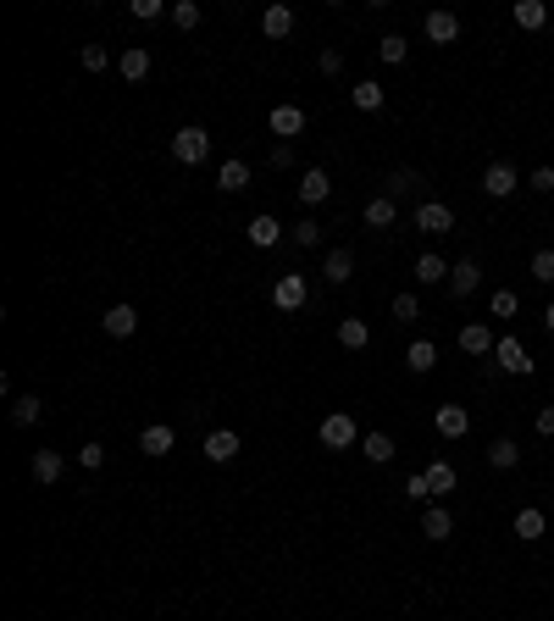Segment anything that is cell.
I'll use <instances>...</instances> for the list:
<instances>
[{"label":"cell","instance_id":"27","mask_svg":"<svg viewBox=\"0 0 554 621\" xmlns=\"http://www.w3.org/2000/svg\"><path fill=\"white\" fill-rule=\"evenodd\" d=\"M338 344H344V350H366V344H372V327H366L361 316H344V322H338Z\"/></svg>","mask_w":554,"mask_h":621},{"label":"cell","instance_id":"13","mask_svg":"<svg viewBox=\"0 0 554 621\" xmlns=\"http://www.w3.org/2000/svg\"><path fill=\"white\" fill-rule=\"evenodd\" d=\"M410 272H416V284H427V289H433V284H449V261H444L438 250H422Z\"/></svg>","mask_w":554,"mask_h":621},{"label":"cell","instance_id":"32","mask_svg":"<svg viewBox=\"0 0 554 621\" xmlns=\"http://www.w3.org/2000/svg\"><path fill=\"white\" fill-rule=\"evenodd\" d=\"M61 471H67V461L56 450H34V477L39 482H61Z\"/></svg>","mask_w":554,"mask_h":621},{"label":"cell","instance_id":"48","mask_svg":"<svg viewBox=\"0 0 554 621\" xmlns=\"http://www.w3.org/2000/svg\"><path fill=\"white\" fill-rule=\"evenodd\" d=\"M532 428H538L543 439H554V405H543V410H538V422H532Z\"/></svg>","mask_w":554,"mask_h":621},{"label":"cell","instance_id":"43","mask_svg":"<svg viewBox=\"0 0 554 621\" xmlns=\"http://www.w3.org/2000/svg\"><path fill=\"white\" fill-rule=\"evenodd\" d=\"M527 189L532 194H554V167H532L527 172Z\"/></svg>","mask_w":554,"mask_h":621},{"label":"cell","instance_id":"36","mask_svg":"<svg viewBox=\"0 0 554 621\" xmlns=\"http://www.w3.org/2000/svg\"><path fill=\"white\" fill-rule=\"evenodd\" d=\"M416 183H422V178H416L410 167H394V172H388V200H399V194H416Z\"/></svg>","mask_w":554,"mask_h":621},{"label":"cell","instance_id":"20","mask_svg":"<svg viewBox=\"0 0 554 621\" xmlns=\"http://www.w3.org/2000/svg\"><path fill=\"white\" fill-rule=\"evenodd\" d=\"M543 533H549V516H543L538 505H521V511H516V538H521V543H538Z\"/></svg>","mask_w":554,"mask_h":621},{"label":"cell","instance_id":"38","mask_svg":"<svg viewBox=\"0 0 554 621\" xmlns=\"http://www.w3.org/2000/svg\"><path fill=\"white\" fill-rule=\"evenodd\" d=\"M388 311H394V322H405V327H410L416 316H422V300H416V295H394V305H388Z\"/></svg>","mask_w":554,"mask_h":621},{"label":"cell","instance_id":"34","mask_svg":"<svg viewBox=\"0 0 554 621\" xmlns=\"http://www.w3.org/2000/svg\"><path fill=\"white\" fill-rule=\"evenodd\" d=\"M361 455L383 466V461H394V439H388V433H366V439H361Z\"/></svg>","mask_w":554,"mask_h":621},{"label":"cell","instance_id":"39","mask_svg":"<svg viewBox=\"0 0 554 621\" xmlns=\"http://www.w3.org/2000/svg\"><path fill=\"white\" fill-rule=\"evenodd\" d=\"M532 278H538V284H554V250H549V244L532 250Z\"/></svg>","mask_w":554,"mask_h":621},{"label":"cell","instance_id":"30","mask_svg":"<svg viewBox=\"0 0 554 621\" xmlns=\"http://www.w3.org/2000/svg\"><path fill=\"white\" fill-rule=\"evenodd\" d=\"M39 417H45V399H39V394H17V399H12V422H17V428H34Z\"/></svg>","mask_w":554,"mask_h":621},{"label":"cell","instance_id":"17","mask_svg":"<svg viewBox=\"0 0 554 621\" xmlns=\"http://www.w3.org/2000/svg\"><path fill=\"white\" fill-rule=\"evenodd\" d=\"M405 367L422 378V372H433L438 367V344L433 338H410V350H405Z\"/></svg>","mask_w":554,"mask_h":621},{"label":"cell","instance_id":"35","mask_svg":"<svg viewBox=\"0 0 554 621\" xmlns=\"http://www.w3.org/2000/svg\"><path fill=\"white\" fill-rule=\"evenodd\" d=\"M488 311H494V322H516V316H521V300H516L510 289H499V295L488 300Z\"/></svg>","mask_w":554,"mask_h":621},{"label":"cell","instance_id":"16","mask_svg":"<svg viewBox=\"0 0 554 621\" xmlns=\"http://www.w3.org/2000/svg\"><path fill=\"white\" fill-rule=\"evenodd\" d=\"M327 194H333V178H327L322 167H305V172H300V205H322Z\"/></svg>","mask_w":554,"mask_h":621},{"label":"cell","instance_id":"45","mask_svg":"<svg viewBox=\"0 0 554 621\" xmlns=\"http://www.w3.org/2000/svg\"><path fill=\"white\" fill-rule=\"evenodd\" d=\"M161 12H167V6H161V0H133V17H138V23H156Z\"/></svg>","mask_w":554,"mask_h":621},{"label":"cell","instance_id":"22","mask_svg":"<svg viewBox=\"0 0 554 621\" xmlns=\"http://www.w3.org/2000/svg\"><path fill=\"white\" fill-rule=\"evenodd\" d=\"M244 183H250V161H239V156H228V161L217 167V189H222V194H239Z\"/></svg>","mask_w":554,"mask_h":621},{"label":"cell","instance_id":"19","mask_svg":"<svg viewBox=\"0 0 554 621\" xmlns=\"http://www.w3.org/2000/svg\"><path fill=\"white\" fill-rule=\"evenodd\" d=\"M100 327H106L111 338H133V327H138V311H133V305L122 300V305H111V311L100 316Z\"/></svg>","mask_w":554,"mask_h":621},{"label":"cell","instance_id":"6","mask_svg":"<svg viewBox=\"0 0 554 621\" xmlns=\"http://www.w3.org/2000/svg\"><path fill=\"white\" fill-rule=\"evenodd\" d=\"M477 284H482V261H477V255H460V261H449V295H455V300L477 295Z\"/></svg>","mask_w":554,"mask_h":621},{"label":"cell","instance_id":"31","mask_svg":"<svg viewBox=\"0 0 554 621\" xmlns=\"http://www.w3.org/2000/svg\"><path fill=\"white\" fill-rule=\"evenodd\" d=\"M350 100H355L361 111H383V100H388V89H383L377 78H361V84L350 89Z\"/></svg>","mask_w":554,"mask_h":621},{"label":"cell","instance_id":"3","mask_svg":"<svg viewBox=\"0 0 554 621\" xmlns=\"http://www.w3.org/2000/svg\"><path fill=\"white\" fill-rule=\"evenodd\" d=\"M410 223L422 228L427 239H444V233H455V212H449L444 200H422V205H416V217H410Z\"/></svg>","mask_w":554,"mask_h":621},{"label":"cell","instance_id":"25","mask_svg":"<svg viewBox=\"0 0 554 621\" xmlns=\"http://www.w3.org/2000/svg\"><path fill=\"white\" fill-rule=\"evenodd\" d=\"M488 466H494V471H516V466H521V444H516V439H494V444H488Z\"/></svg>","mask_w":554,"mask_h":621},{"label":"cell","instance_id":"49","mask_svg":"<svg viewBox=\"0 0 554 621\" xmlns=\"http://www.w3.org/2000/svg\"><path fill=\"white\" fill-rule=\"evenodd\" d=\"M543 327H549V333H554V300H549V305H543Z\"/></svg>","mask_w":554,"mask_h":621},{"label":"cell","instance_id":"46","mask_svg":"<svg viewBox=\"0 0 554 621\" xmlns=\"http://www.w3.org/2000/svg\"><path fill=\"white\" fill-rule=\"evenodd\" d=\"M316 67H322L327 78H338V73H344V56H338V50H322V56H316Z\"/></svg>","mask_w":554,"mask_h":621},{"label":"cell","instance_id":"21","mask_svg":"<svg viewBox=\"0 0 554 621\" xmlns=\"http://www.w3.org/2000/svg\"><path fill=\"white\" fill-rule=\"evenodd\" d=\"M122 78H128V84H145V78H150V50H145V45H128V50H122Z\"/></svg>","mask_w":554,"mask_h":621},{"label":"cell","instance_id":"24","mask_svg":"<svg viewBox=\"0 0 554 621\" xmlns=\"http://www.w3.org/2000/svg\"><path fill=\"white\" fill-rule=\"evenodd\" d=\"M516 28H527V34H538V28H549V6L543 0H516Z\"/></svg>","mask_w":554,"mask_h":621},{"label":"cell","instance_id":"8","mask_svg":"<svg viewBox=\"0 0 554 621\" xmlns=\"http://www.w3.org/2000/svg\"><path fill=\"white\" fill-rule=\"evenodd\" d=\"M482 189H488L494 200H505V194L521 189V172H516L510 161H488V172H482Z\"/></svg>","mask_w":554,"mask_h":621},{"label":"cell","instance_id":"14","mask_svg":"<svg viewBox=\"0 0 554 621\" xmlns=\"http://www.w3.org/2000/svg\"><path fill=\"white\" fill-rule=\"evenodd\" d=\"M239 444H244V439H239L233 428H211L200 450H205V461H233V455H239Z\"/></svg>","mask_w":554,"mask_h":621},{"label":"cell","instance_id":"7","mask_svg":"<svg viewBox=\"0 0 554 621\" xmlns=\"http://www.w3.org/2000/svg\"><path fill=\"white\" fill-rule=\"evenodd\" d=\"M266 128L277 133V145H289V140H300V133H305V111L300 106H272Z\"/></svg>","mask_w":554,"mask_h":621},{"label":"cell","instance_id":"2","mask_svg":"<svg viewBox=\"0 0 554 621\" xmlns=\"http://www.w3.org/2000/svg\"><path fill=\"white\" fill-rule=\"evenodd\" d=\"M172 156H178L183 167H200L205 156H211V133H205L200 122H189V128H178V133H172Z\"/></svg>","mask_w":554,"mask_h":621},{"label":"cell","instance_id":"23","mask_svg":"<svg viewBox=\"0 0 554 621\" xmlns=\"http://www.w3.org/2000/svg\"><path fill=\"white\" fill-rule=\"evenodd\" d=\"M422 533H427V538H433V543H444V538H449V533H455V516H449V511H444V505H438V500H433V505H427V511H422Z\"/></svg>","mask_w":554,"mask_h":621},{"label":"cell","instance_id":"26","mask_svg":"<svg viewBox=\"0 0 554 621\" xmlns=\"http://www.w3.org/2000/svg\"><path fill=\"white\" fill-rule=\"evenodd\" d=\"M455 482H460V471H455L449 461H433V466H427V489H433V500L455 494Z\"/></svg>","mask_w":554,"mask_h":621},{"label":"cell","instance_id":"11","mask_svg":"<svg viewBox=\"0 0 554 621\" xmlns=\"http://www.w3.org/2000/svg\"><path fill=\"white\" fill-rule=\"evenodd\" d=\"M494 344H499V338H494L488 322H466V327H460V350H466V356H494Z\"/></svg>","mask_w":554,"mask_h":621},{"label":"cell","instance_id":"10","mask_svg":"<svg viewBox=\"0 0 554 621\" xmlns=\"http://www.w3.org/2000/svg\"><path fill=\"white\" fill-rule=\"evenodd\" d=\"M322 278H327V284H350V278H355V250H344V244L327 250V255H322Z\"/></svg>","mask_w":554,"mask_h":621},{"label":"cell","instance_id":"29","mask_svg":"<svg viewBox=\"0 0 554 621\" xmlns=\"http://www.w3.org/2000/svg\"><path fill=\"white\" fill-rule=\"evenodd\" d=\"M394 223H399V200L377 194V200L366 205V228H394Z\"/></svg>","mask_w":554,"mask_h":621},{"label":"cell","instance_id":"18","mask_svg":"<svg viewBox=\"0 0 554 621\" xmlns=\"http://www.w3.org/2000/svg\"><path fill=\"white\" fill-rule=\"evenodd\" d=\"M261 34L266 39H289L294 34V6H266L261 12Z\"/></svg>","mask_w":554,"mask_h":621},{"label":"cell","instance_id":"44","mask_svg":"<svg viewBox=\"0 0 554 621\" xmlns=\"http://www.w3.org/2000/svg\"><path fill=\"white\" fill-rule=\"evenodd\" d=\"M294 239H300V250H316L322 244V223H294Z\"/></svg>","mask_w":554,"mask_h":621},{"label":"cell","instance_id":"41","mask_svg":"<svg viewBox=\"0 0 554 621\" xmlns=\"http://www.w3.org/2000/svg\"><path fill=\"white\" fill-rule=\"evenodd\" d=\"M172 23L189 34V28H200V6H194V0H178V6H172Z\"/></svg>","mask_w":554,"mask_h":621},{"label":"cell","instance_id":"1","mask_svg":"<svg viewBox=\"0 0 554 621\" xmlns=\"http://www.w3.org/2000/svg\"><path fill=\"white\" fill-rule=\"evenodd\" d=\"M316 439L327 444V450H355L366 433L355 428V417H350V410H333V417H322V428H316Z\"/></svg>","mask_w":554,"mask_h":621},{"label":"cell","instance_id":"37","mask_svg":"<svg viewBox=\"0 0 554 621\" xmlns=\"http://www.w3.org/2000/svg\"><path fill=\"white\" fill-rule=\"evenodd\" d=\"M78 61H84V73H106V67H111V50H106V45H84Z\"/></svg>","mask_w":554,"mask_h":621},{"label":"cell","instance_id":"47","mask_svg":"<svg viewBox=\"0 0 554 621\" xmlns=\"http://www.w3.org/2000/svg\"><path fill=\"white\" fill-rule=\"evenodd\" d=\"M266 161H272L277 172H289V167H294V150H289V145H272V156H266Z\"/></svg>","mask_w":554,"mask_h":621},{"label":"cell","instance_id":"9","mask_svg":"<svg viewBox=\"0 0 554 621\" xmlns=\"http://www.w3.org/2000/svg\"><path fill=\"white\" fill-rule=\"evenodd\" d=\"M433 428H438V439H466V428H471V417H466V405H438L433 410Z\"/></svg>","mask_w":554,"mask_h":621},{"label":"cell","instance_id":"28","mask_svg":"<svg viewBox=\"0 0 554 621\" xmlns=\"http://www.w3.org/2000/svg\"><path fill=\"white\" fill-rule=\"evenodd\" d=\"M244 233H250V244H255V250H272L277 239H283V223H277V217H255Z\"/></svg>","mask_w":554,"mask_h":621},{"label":"cell","instance_id":"4","mask_svg":"<svg viewBox=\"0 0 554 621\" xmlns=\"http://www.w3.org/2000/svg\"><path fill=\"white\" fill-rule=\"evenodd\" d=\"M311 300V284H305V272H283V278L272 284V305L277 311H300Z\"/></svg>","mask_w":554,"mask_h":621},{"label":"cell","instance_id":"5","mask_svg":"<svg viewBox=\"0 0 554 621\" xmlns=\"http://www.w3.org/2000/svg\"><path fill=\"white\" fill-rule=\"evenodd\" d=\"M494 367H499V372H510V378H527V372H532V356H527V344L505 333V338L494 344Z\"/></svg>","mask_w":554,"mask_h":621},{"label":"cell","instance_id":"42","mask_svg":"<svg viewBox=\"0 0 554 621\" xmlns=\"http://www.w3.org/2000/svg\"><path fill=\"white\" fill-rule=\"evenodd\" d=\"M78 466L84 471H100L106 466V444H78Z\"/></svg>","mask_w":554,"mask_h":621},{"label":"cell","instance_id":"15","mask_svg":"<svg viewBox=\"0 0 554 621\" xmlns=\"http://www.w3.org/2000/svg\"><path fill=\"white\" fill-rule=\"evenodd\" d=\"M172 444H178V433H172L167 422H150L145 433H138V450H145L150 461H161V455H172Z\"/></svg>","mask_w":554,"mask_h":621},{"label":"cell","instance_id":"40","mask_svg":"<svg viewBox=\"0 0 554 621\" xmlns=\"http://www.w3.org/2000/svg\"><path fill=\"white\" fill-rule=\"evenodd\" d=\"M405 500H422V505H433V489H427V471H410V477H405Z\"/></svg>","mask_w":554,"mask_h":621},{"label":"cell","instance_id":"33","mask_svg":"<svg viewBox=\"0 0 554 621\" xmlns=\"http://www.w3.org/2000/svg\"><path fill=\"white\" fill-rule=\"evenodd\" d=\"M377 56H383L388 67H399V61L410 56V39H405V34H383V39H377Z\"/></svg>","mask_w":554,"mask_h":621},{"label":"cell","instance_id":"12","mask_svg":"<svg viewBox=\"0 0 554 621\" xmlns=\"http://www.w3.org/2000/svg\"><path fill=\"white\" fill-rule=\"evenodd\" d=\"M422 34H427L433 45H455V39H460V17H455V12H427V17H422Z\"/></svg>","mask_w":554,"mask_h":621}]
</instances>
